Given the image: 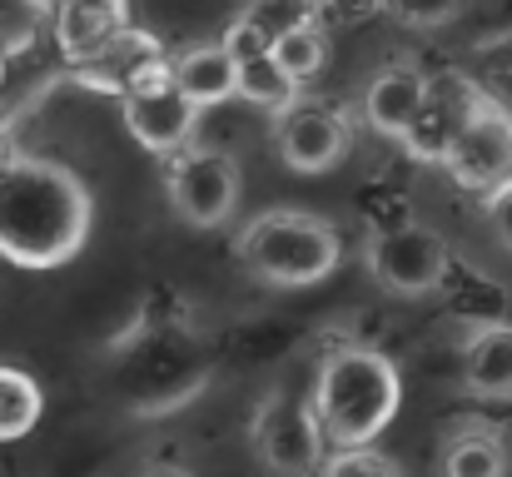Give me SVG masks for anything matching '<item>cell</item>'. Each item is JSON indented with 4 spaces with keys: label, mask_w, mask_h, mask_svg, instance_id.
<instances>
[{
    "label": "cell",
    "mask_w": 512,
    "mask_h": 477,
    "mask_svg": "<svg viewBox=\"0 0 512 477\" xmlns=\"http://www.w3.org/2000/svg\"><path fill=\"white\" fill-rule=\"evenodd\" d=\"M95 229L85 179L45 155H0V259L20 269L70 264Z\"/></svg>",
    "instance_id": "obj_1"
},
{
    "label": "cell",
    "mask_w": 512,
    "mask_h": 477,
    "mask_svg": "<svg viewBox=\"0 0 512 477\" xmlns=\"http://www.w3.org/2000/svg\"><path fill=\"white\" fill-rule=\"evenodd\" d=\"M403 403L398 363L368 343L334 348L314 378V408L334 448H368Z\"/></svg>",
    "instance_id": "obj_2"
},
{
    "label": "cell",
    "mask_w": 512,
    "mask_h": 477,
    "mask_svg": "<svg viewBox=\"0 0 512 477\" xmlns=\"http://www.w3.org/2000/svg\"><path fill=\"white\" fill-rule=\"evenodd\" d=\"M343 259L339 229L309 209H264L239 234V264L274 289L324 284Z\"/></svg>",
    "instance_id": "obj_3"
},
{
    "label": "cell",
    "mask_w": 512,
    "mask_h": 477,
    "mask_svg": "<svg viewBox=\"0 0 512 477\" xmlns=\"http://www.w3.org/2000/svg\"><path fill=\"white\" fill-rule=\"evenodd\" d=\"M363 259H368L373 284L398 299H428L453 274L448 239L423 219H393V224L373 229V239L363 244Z\"/></svg>",
    "instance_id": "obj_4"
},
{
    "label": "cell",
    "mask_w": 512,
    "mask_h": 477,
    "mask_svg": "<svg viewBox=\"0 0 512 477\" xmlns=\"http://www.w3.org/2000/svg\"><path fill=\"white\" fill-rule=\"evenodd\" d=\"M249 438H254V453L259 463L274 477H319L324 473V423H319V408H314V393L299 398V393H269L259 408H254V423H249Z\"/></svg>",
    "instance_id": "obj_5"
},
{
    "label": "cell",
    "mask_w": 512,
    "mask_h": 477,
    "mask_svg": "<svg viewBox=\"0 0 512 477\" xmlns=\"http://www.w3.org/2000/svg\"><path fill=\"white\" fill-rule=\"evenodd\" d=\"M165 194L189 229H224L239 209V164L229 150L189 145L165 169Z\"/></svg>",
    "instance_id": "obj_6"
},
{
    "label": "cell",
    "mask_w": 512,
    "mask_h": 477,
    "mask_svg": "<svg viewBox=\"0 0 512 477\" xmlns=\"http://www.w3.org/2000/svg\"><path fill=\"white\" fill-rule=\"evenodd\" d=\"M274 145L294 174H329L348 155L353 130H348L339 105L314 100V95H294L284 110H274Z\"/></svg>",
    "instance_id": "obj_7"
},
{
    "label": "cell",
    "mask_w": 512,
    "mask_h": 477,
    "mask_svg": "<svg viewBox=\"0 0 512 477\" xmlns=\"http://www.w3.org/2000/svg\"><path fill=\"white\" fill-rule=\"evenodd\" d=\"M170 75H174L170 50H165V40H160L155 30H145V25L120 30L95 60L70 65V80H75V85H85V90H95V95H115V100H130V95H140V90H150V85H160V80H170Z\"/></svg>",
    "instance_id": "obj_8"
},
{
    "label": "cell",
    "mask_w": 512,
    "mask_h": 477,
    "mask_svg": "<svg viewBox=\"0 0 512 477\" xmlns=\"http://www.w3.org/2000/svg\"><path fill=\"white\" fill-rule=\"evenodd\" d=\"M443 169L453 174V184H463L473 194H493L498 184L512 179V110L493 90L483 95L478 115L468 120V130L448 150Z\"/></svg>",
    "instance_id": "obj_9"
},
{
    "label": "cell",
    "mask_w": 512,
    "mask_h": 477,
    "mask_svg": "<svg viewBox=\"0 0 512 477\" xmlns=\"http://www.w3.org/2000/svg\"><path fill=\"white\" fill-rule=\"evenodd\" d=\"M483 95H488V85H478V80L463 75V70H443V75H433L428 100H423V115H418L413 130L403 135L408 159H418V164H443L448 150L458 145V135L468 130V120L478 115Z\"/></svg>",
    "instance_id": "obj_10"
},
{
    "label": "cell",
    "mask_w": 512,
    "mask_h": 477,
    "mask_svg": "<svg viewBox=\"0 0 512 477\" xmlns=\"http://www.w3.org/2000/svg\"><path fill=\"white\" fill-rule=\"evenodd\" d=\"M125 105V130L135 135V145H145L150 155L160 159H174L179 150H189L194 145V125H199V105L170 80H160V85H150V90H140V95H130V100H120Z\"/></svg>",
    "instance_id": "obj_11"
},
{
    "label": "cell",
    "mask_w": 512,
    "mask_h": 477,
    "mask_svg": "<svg viewBox=\"0 0 512 477\" xmlns=\"http://www.w3.org/2000/svg\"><path fill=\"white\" fill-rule=\"evenodd\" d=\"M428 85H433V75H428V70H418V65H408V60L383 65V70L368 80L363 120H368L378 135H388V140H398V145H403V135L413 130V120L423 115Z\"/></svg>",
    "instance_id": "obj_12"
},
{
    "label": "cell",
    "mask_w": 512,
    "mask_h": 477,
    "mask_svg": "<svg viewBox=\"0 0 512 477\" xmlns=\"http://www.w3.org/2000/svg\"><path fill=\"white\" fill-rule=\"evenodd\" d=\"M50 25H55V45L65 65H85L120 30H130V0H60L50 10Z\"/></svg>",
    "instance_id": "obj_13"
},
{
    "label": "cell",
    "mask_w": 512,
    "mask_h": 477,
    "mask_svg": "<svg viewBox=\"0 0 512 477\" xmlns=\"http://www.w3.org/2000/svg\"><path fill=\"white\" fill-rule=\"evenodd\" d=\"M463 393L478 403H512V323L483 318L463 338Z\"/></svg>",
    "instance_id": "obj_14"
},
{
    "label": "cell",
    "mask_w": 512,
    "mask_h": 477,
    "mask_svg": "<svg viewBox=\"0 0 512 477\" xmlns=\"http://www.w3.org/2000/svg\"><path fill=\"white\" fill-rule=\"evenodd\" d=\"M224 40H229V50H234V60H239V95H244L249 105H264V110L274 115V110H284V105L299 95V85L279 70L274 40H269L264 30H254L249 20L234 15V25L224 30Z\"/></svg>",
    "instance_id": "obj_15"
},
{
    "label": "cell",
    "mask_w": 512,
    "mask_h": 477,
    "mask_svg": "<svg viewBox=\"0 0 512 477\" xmlns=\"http://www.w3.org/2000/svg\"><path fill=\"white\" fill-rule=\"evenodd\" d=\"M174 85H179L199 110H214V105L234 100V95H239V60H234L229 40L189 45L184 55H174Z\"/></svg>",
    "instance_id": "obj_16"
},
{
    "label": "cell",
    "mask_w": 512,
    "mask_h": 477,
    "mask_svg": "<svg viewBox=\"0 0 512 477\" xmlns=\"http://www.w3.org/2000/svg\"><path fill=\"white\" fill-rule=\"evenodd\" d=\"M512 473V453L508 438L488 423H458L443 438L438 453V477H508Z\"/></svg>",
    "instance_id": "obj_17"
},
{
    "label": "cell",
    "mask_w": 512,
    "mask_h": 477,
    "mask_svg": "<svg viewBox=\"0 0 512 477\" xmlns=\"http://www.w3.org/2000/svg\"><path fill=\"white\" fill-rule=\"evenodd\" d=\"M40 413H45V393H40V383H35L25 368L0 363V443H20V438H30L35 423H40Z\"/></svg>",
    "instance_id": "obj_18"
},
{
    "label": "cell",
    "mask_w": 512,
    "mask_h": 477,
    "mask_svg": "<svg viewBox=\"0 0 512 477\" xmlns=\"http://www.w3.org/2000/svg\"><path fill=\"white\" fill-rule=\"evenodd\" d=\"M274 60H279V70H284L294 85H309V80L329 65V25H324V20L294 25L289 35L274 40Z\"/></svg>",
    "instance_id": "obj_19"
},
{
    "label": "cell",
    "mask_w": 512,
    "mask_h": 477,
    "mask_svg": "<svg viewBox=\"0 0 512 477\" xmlns=\"http://www.w3.org/2000/svg\"><path fill=\"white\" fill-rule=\"evenodd\" d=\"M468 10V0H383V15H393L408 30H438L453 25Z\"/></svg>",
    "instance_id": "obj_20"
},
{
    "label": "cell",
    "mask_w": 512,
    "mask_h": 477,
    "mask_svg": "<svg viewBox=\"0 0 512 477\" xmlns=\"http://www.w3.org/2000/svg\"><path fill=\"white\" fill-rule=\"evenodd\" d=\"M319 477H403V468L368 443V448H334Z\"/></svg>",
    "instance_id": "obj_21"
},
{
    "label": "cell",
    "mask_w": 512,
    "mask_h": 477,
    "mask_svg": "<svg viewBox=\"0 0 512 477\" xmlns=\"http://www.w3.org/2000/svg\"><path fill=\"white\" fill-rule=\"evenodd\" d=\"M483 214H488L493 239H498V244L512 254V179H508V184H498L493 194H483Z\"/></svg>",
    "instance_id": "obj_22"
},
{
    "label": "cell",
    "mask_w": 512,
    "mask_h": 477,
    "mask_svg": "<svg viewBox=\"0 0 512 477\" xmlns=\"http://www.w3.org/2000/svg\"><path fill=\"white\" fill-rule=\"evenodd\" d=\"M383 15V0H319V20L324 25H358Z\"/></svg>",
    "instance_id": "obj_23"
},
{
    "label": "cell",
    "mask_w": 512,
    "mask_h": 477,
    "mask_svg": "<svg viewBox=\"0 0 512 477\" xmlns=\"http://www.w3.org/2000/svg\"><path fill=\"white\" fill-rule=\"evenodd\" d=\"M145 477H194V473H189V468H174V463H155Z\"/></svg>",
    "instance_id": "obj_24"
},
{
    "label": "cell",
    "mask_w": 512,
    "mask_h": 477,
    "mask_svg": "<svg viewBox=\"0 0 512 477\" xmlns=\"http://www.w3.org/2000/svg\"><path fill=\"white\" fill-rule=\"evenodd\" d=\"M25 5H35V10H45V15H50V10H55L60 0H25Z\"/></svg>",
    "instance_id": "obj_25"
},
{
    "label": "cell",
    "mask_w": 512,
    "mask_h": 477,
    "mask_svg": "<svg viewBox=\"0 0 512 477\" xmlns=\"http://www.w3.org/2000/svg\"><path fill=\"white\" fill-rule=\"evenodd\" d=\"M0 85H5V50H0Z\"/></svg>",
    "instance_id": "obj_26"
}]
</instances>
